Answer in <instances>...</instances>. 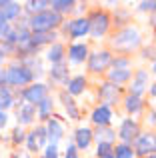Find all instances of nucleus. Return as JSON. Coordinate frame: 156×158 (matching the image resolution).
<instances>
[{
  "label": "nucleus",
  "instance_id": "a878e982",
  "mask_svg": "<svg viewBox=\"0 0 156 158\" xmlns=\"http://www.w3.org/2000/svg\"><path fill=\"white\" fill-rule=\"evenodd\" d=\"M12 104H14V96H12L10 88H8V86H2V88H0V110L6 112V108H10Z\"/></svg>",
  "mask_w": 156,
  "mask_h": 158
},
{
  "label": "nucleus",
  "instance_id": "1a4fd4ad",
  "mask_svg": "<svg viewBox=\"0 0 156 158\" xmlns=\"http://www.w3.org/2000/svg\"><path fill=\"white\" fill-rule=\"evenodd\" d=\"M64 30H66L72 38H80V36L88 34V30H90L88 18H76V20H72V22L64 24Z\"/></svg>",
  "mask_w": 156,
  "mask_h": 158
},
{
  "label": "nucleus",
  "instance_id": "cd10ccee",
  "mask_svg": "<svg viewBox=\"0 0 156 158\" xmlns=\"http://www.w3.org/2000/svg\"><path fill=\"white\" fill-rule=\"evenodd\" d=\"M130 70H110V74H108V82H112V84H120V82H126L130 78Z\"/></svg>",
  "mask_w": 156,
  "mask_h": 158
},
{
  "label": "nucleus",
  "instance_id": "f704fd0d",
  "mask_svg": "<svg viewBox=\"0 0 156 158\" xmlns=\"http://www.w3.org/2000/svg\"><path fill=\"white\" fill-rule=\"evenodd\" d=\"M138 10H142V12H156V0L140 2V4H138Z\"/></svg>",
  "mask_w": 156,
  "mask_h": 158
},
{
  "label": "nucleus",
  "instance_id": "5701e85b",
  "mask_svg": "<svg viewBox=\"0 0 156 158\" xmlns=\"http://www.w3.org/2000/svg\"><path fill=\"white\" fill-rule=\"evenodd\" d=\"M124 108L128 114H138L142 110V98L140 96H134V94H128L124 100Z\"/></svg>",
  "mask_w": 156,
  "mask_h": 158
},
{
  "label": "nucleus",
  "instance_id": "a19ab883",
  "mask_svg": "<svg viewBox=\"0 0 156 158\" xmlns=\"http://www.w3.org/2000/svg\"><path fill=\"white\" fill-rule=\"evenodd\" d=\"M6 86V70H0V88Z\"/></svg>",
  "mask_w": 156,
  "mask_h": 158
},
{
  "label": "nucleus",
  "instance_id": "aec40b11",
  "mask_svg": "<svg viewBox=\"0 0 156 158\" xmlns=\"http://www.w3.org/2000/svg\"><path fill=\"white\" fill-rule=\"evenodd\" d=\"M50 78H52V80H56V82H66V84H68V66L64 64V62L52 64Z\"/></svg>",
  "mask_w": 156,
  "mask_h": 158
},
{
  "label": "nucleus",
  "instance_id": "412c9836",
  "mask_svg": "<svg viewBox=\"0 0 156 158\" xmlns=\"http://www.w3.org/2000/svg\"><path fill=\"white\" fill-rule=\"evenodd\" d=\"M54 38H56V34H54V32H32V36H30V42H32V46L40 48L42 44H48V42H52Z\"/></svg>",
  "mask_w": 156,
  "mask_h": 158
},
{
  "label": "nucleus",
  "instance_id": "b1692460",
  "mask_svg": "<svg viewBox=\"0 0 156 158\" xmlns=\"http://www.w3.org/2000/svg\"><path fill=\"white\" fill-rule=\"evenodd\" d=\"M50 6H52V12H56V14H66L76 6V2L74 0H52Z\"/></svg>",
  "mask_w": 156,
  "mask_h": 158
},
{
  "label": "nucleus",
  "instance_id": "09e8293b",
  "mask_svg": "<svg viewBox=\"0 0 156 158\" xmlns=\"http://www.w3.org/2000/svg\"><path fill=\"white\" fill-rule=\"evenodd\" d=\"M152 70H154V72H156V62H154V68H152Z\"/></svg>",
  "mask_w": 156,
  "mask_h": 158
},
{
  "label": "nucleus",
  "instance_id": "2eb2a0df",
  "mask_svg": "<svg viewBox=\"0 0 156 158\" xmlns=\"http://www.w3.org/2000/svg\"><path fill=\"white\" fill-rule=\"evenodd\" d=\"M34 116H36V106L22 102V104L18 106V126H22V124H30L32 120H34Z\"/></svg>",
  "mask_w": 156,
  "mask_h": 158
},
{
  "label": "nucleus",
  "instance_id": "e433bc0d",
  "mask_svg": "<svg viewBox=\"0 0 156 158\" xmlns=\"http://www.w3.org/2000/svg\"><path fill=\"white\" fill-rule=\"evenodd\" d=\"M34 132H36V138H38V144L42 146V144L46 142V138H48V136H46V128H44V126H38Z\"/></svg>",
  "mask_w": 156,
  "mask_h": 158
},
{
  "label": "nucleus",
  "instance_id": "4c0bfd02",
  "mask_svg": "<svg viewBox=\"0 0 156 158\" xmlns=\"http://www.w3.org/2000/svg\"><path fill=\"white\" fill-rule=\"evenodd\" d=\"M44 158H58V148L52 146V144H48L46 152H44Z\"/></svg>",
  "mask_w": 156,
  "mask_h": 158
},
{
  "label": "nucleus",
  "instance_id": "20e7f679",
  "mask_svg": "<svg viewBox=\"0 0 156 158\" xmlns=\"http://www.w3.org/2000/svg\"><path fill=\"white\" fill-rule=\"evenodd\" d=\"M88 26H90V34L94 36V38H100V36H104L106 32H108V26H110V16L106 14V12H100L96 10L92 16L88 18Z\"/></svg>",
  "mask_w": 156,
  "mask_h": 158
},
{
  "label": "nucleus",
  "instance_id": "7ed1b4c3",
  "mask_svg": "<svg viewBox=\"0 0 156 158\" xmlns=\"http://www.w3.org/2000/svg\"><path fill=\"white\" fill-rule=\"evenodd\" d=\"M34 74L22 64H14L10 68H6V86H24L28 82H32Z\"/></svg>",
  "mask_w": 156,
  "mask_h": 158
},
{
  "label": "nucleus",
  "instance_id": "423d86ee",
  "mask_svg": "<svg viewBox=\"0 0 156 158\" xmlns=\"http://www.w3.org/2000/svg\"><path fill=\"white\" fill-rule=\"evenodd\" d=\"M134 154L138 156H148L156 154V134L148 132V134H140L134 142Z\"/></svg>",
  "mask_w": 156,
  "mask_h": 158
},
{
  "label": "nucleus",
  "instance_id": "f8f14e48",
  "mask_svg": "<svg viewBox=\"0 0 156 158\" xmlns=\"http://www.w3.org/2000/svg\"><path fill=\"white\" fill-rule=\"evenodd\" d=\"M110 120H112V112H110V106L100 104L98 108H94L92 112V122L96 126H108Z\"/></svg>",
  "mask_w": 156,
  "mask_h": 158
},
{
  "label": "nucleus",
  "instance_id": "6e6552de",
  "mask_svg": "<svg viewBox=\"0 0 156 158\" xmlns=\"http://www.w3.org/2000/svg\"><path fill=\"white\" fill-rule=\"evenodd\" d=\"M118 136L122 138V142H124V144H128V146H130V142H136V138L140 136V130H138V124L134 122L132 118H126L124 122L120 124V130H118Z\"/></svg>",
  "mask_w": 156,
  "mask_h": 158
},
{
  "label": "nucleus",
  "instance_id": "58836bf2",
  "mask_svg": "<svg viewBox=\"0 0 156 158\" xmlns=\"http://www.w3.org/2000/svg\"><path fill=\"white\" fill-rule=\"evenodd\" d=\"M64 158H78V152H76V146H74V144H68L66 156H64Z\"/></svg>",
  "mask_w": 156,
  "mask_h": 158
},
{
  "label": "nucleus",
  "instance_id": "c756f323",
  "mask_svg": "<svg viewBox=\"0 0 156 158\" xmlns=\"http://www.w3.org/2000/svg\"><path fill=\"white\" fill-rule=\"evenodd\" d=\"M50 112H52V100H50V98H44V100L42 102H40V104H38V116H40V118H42V120H48V116H50Z\"/></svg>",
  "mask_w": 156,
  "mask_h": 158
},
{
  "label": "nucleus",
  "instance_id": "2f4dec72",
  "mask_svg": "<svg viewBox=\"0 0 156 158\" xmlns=\"http://www.w3.org/2000/svg\"><path fill=\"white\" fill-rule=\"evenodd\" d=\"M112 70H128L130 68V60L126 56H122V58H114L112 62Z\"/></svg>",
  "mask_w": 156,
  "mask_h": 158
},
{
  "label": "nucleus",
  "instance_id": "0eeeda50",
  "mask_svg": "<svg viewBox=\"0 0 156 158\" xmlns=\"http://www.w3.org/2000/svg\"><path fill=\"white\" fill-rule=\"evenodd\" d=\"M46 92H48V88L44 84H32V86H28V88H24L22 92H20V96L26 100V104L38 106L40 102L46 98Z\"/></svg>",
  "mask_w": 156,
  "mask_h": 158
},
{
  "label": "nucleus",
  "instance_id": "bb28decb",
  "mask_svg": "<svg viewBox=\"0 0 156 158\" xmlns=\"http://www.w3.org/2000/svg\"><path fill=\"white\" fill-rule=\"evenodd\" d=\"M48 6H50V2H46V0H36V2L30 0V2H26V12H30V16H34L48 10Z\"/></svg>",
  "mask_w": 156,
  "mask_h": 158
},
{
  "label": "nucleus",
  "instance_id": "de8ad7c7",
  "mask_svg": "<svg viewBox=\"0 0 156 158\" xmlns=\"http://www.w3.org/2000/svg\"><path fill=\"white\" fill-rule=\"evenodd\" d=\"M146 158H156V154H148V156H146Z\"/></svg>",
  "mask_w": 156,
  "mask_h": 158
},
{
  "label": "nucleus",
  "instance_id": "49530a36",
  "mask_svg": "<svg viewBox=\"0 0 156 158\" xmlns=\"http://www.w3.org/2000/svg\"><path fill=\"white\" fill-rule=\"evenodd\" d=\"M2 62H4V54L0 52V64H2Z\"/></svg>",
  "mask_w": 156,
  "mask_h": 158
},
{
  "label": "nucleus",
  "instance_id": "ddd939ff",
  "mask_svg": "<svg viewBox=\"0 0 156 158\" xmlns=\"http://www.w3.org/2000/svg\"><path fill=\"white\" fill-rule=\"evenodd\" d=\"M146 86H148V72H146V70H138L134 80H132V86H130V94L140 96L146 90Z\"/></svg>",
  "mask_w": 156,
  "mask_h": 158
},
{
  "label": "nucleus",
  "instance_id": "473e14b6",
  "mask_svg": "<svg viewBox=\"0 0 156 158\" xmlns=\"http://www.w3.org/2000/svg\"><path fill=\"white\" fill-rule=\"evenodd\" d=\"M26 138H28V150H30V152H36V150L40 148V144H38V138H36V132L32 130L30 134L26 136Z\"/></svg>",
  "mask_w": 156,
  "mask_h": 158
},
{
  "label": "nucleus",
  "instance_id": "f257e3e1",
  "mask_svg": "<svg viewBox=\"0 0 156 158\" xmlns=\"http://www.w3.org/2000/svg\"><path fill=\"white\" fill-rule=\"evenodd\" d=\"M60 22H62L60 14H56L48 8L40 14L30 16L28 18V28H30V32H52L56 26H60Z\"/></svg>",
  "mask_w": 156,
  "mask_h": 158
},
{
  "label": "nucleus",
  "instance_id": "ea45409f",
  "mask_svg": "<svg viewBox=\"0 0 156 158\" xmlns=\"http://www.w3.org/2000/svg\"><path fill=\"white\" fill-rule=\"evenodd\" d=\"M6 124H8V114L0 110V128H2V126H6Z\"/></svg>",
  "mask_w": 156,
  "mask_h": 158
},
{
  "label": "nucleus",
  "instance_id": "37998d69",
  "mask_svg": "<svg viewBox=\"0 0 156 158\" xmlns=\"http://www.w3.org/2000/svg\"><path fill=\"white\" fill-rule=\"evenodd\" d=\"M150 122L156 124V112H150Z\"/></svg>",
  "mask_w": 156,
  "mask_h": 158
},
{
  "label": "nucleus",
  "instance_id": "c9c22d12",
  "mask_svg": "<svg viewBox=\"0 0 156 158\" xmlns=\"http://www.w3.org/2000/svg\"><path fill=\"white\" fill-rule=\"evenodd\" d=\"M10 30H12V28H10V24H8L4 18H0V40H4V38H6V34H8Z\"/></svg>",
  "mask_w": 156,
  "mask_h": 158
},
{
  "label": "nucleus",
  "instance_id": "a211bd4d",
  "mask_svg": "<svg viewBox=\"0 0 156 158\" xmlns=\"http://www.w3.org/2000/svg\"><path fill=\"white\" fill-rule=\"evenodd\" d=\"M68 58H70L72 62H84L86 58H88V46L86 44H72L70 50H68Z\"/></svg>",
  "mask_w": 156,
  "mask_h": 158
},
{
  "label": "nucleus",
  "instance_id": "39448f33",
  "mask_svg": "<svg viewBox=\"0 0 156 158\" xmlns=\"http://www.w3.org/2000/svg\"><path fill=\"white\" fill-rule=\"evenodd\" d=\"M112 62L108 50H96L92 54H88V70L90 72H104Z\"/></svg>",
  "mask_w": 156,
  "mask_h": 158
},
{
  "label": "nucleus",
  "instance_id": "dca6fc26",
  "mask_svg": "<svg viewBox=\"0 0 156 158\" xmlns=\"http://www.w3.org/2000/svg\"><path fill=\"white\" fill-rule=\"evenodd\" d=\"M74 146L80 148V150H84V148L90 146V142H92V130L90 128H78V130L74 132Z\"/></svg>",
  "mask_w": 156,
  "mask_h": 158
},
{
  "label": "nucleus",
  "instance_id": "f3484780",
  "mask_svg": "<svg viewBox=\"0 0 156 158\" xmlns=\"http://www.w3.org/2000/svg\"><path fill=\"white\" fill-rule=\"evenodd\" d=\"M92 138H96L98 144H112V140L116 138V132L110 126H98V130L92 132Z\"/></svg>",
  "mask_w": 156,
  "mask_h": 158
},
{
  "label": "nucleus",
  "instance_id": "393cba45",
  "mask_svg": "<svg viewBox=\"0 0 156 158\" xmlns=\"http://www.w3.org/2000/svg\"><path fill=\"white\" fill-rule=\"evenodd\" d=\"M46 58L52 62V64H58V62H62V58H64V46L62 44H52L50 48H48V54H46Z\"/></svg>",
  "mask_w": 156,
  "mask_h": 158
},
{
  "label": "nucleus",
  "instance_id": "79ce46f5",
  "mask_svg": "<svg viewBox=\"0 0 156 158\" xmlns=\"http://www.w3.org/2000/svg\"><path fill=\"white\" fill-rule=\"evenodd\" d=\"M14 158H30V156H28L26 152H16V154H14Z\"/></svg>",
  "mask_w": 156,
  "mask_h": 158
},
{
  "label": "nucleus",
  "instance_id": "c03bdc74",
  "mask_svg": "<svg viewBox=\"0 0 156 158\" xmlns=\"http://www.w3.org/2000/svg\"><path fill=\"white\" fill-rule=\"evenodd\" d=\"M150 94H152V96H156V84L150 86Z\"/></svg>",
  "mask_w": 156,
  "mask_h": 158
},
{
  "label": "nucleus",
  "instance_id": "4468645a",
  "mask_svg": "<svg viewBox=\"0 0 156 158\" xmlns=\"http://www.w3.org/2000/svg\"><path fill=\"white\" fill-rule=\"evenodd\" d=\"M46 136H48V140H50L52 146H56V144H58V140L62 138V124H60L56 118H48Z\"/></svg>",
  "mask_w": 156,
  "mask_h": 158
},
{
  "label": "nucleus",
  "instance_id": "9b49d317",
  "mask_svg": "<svg viewBox=\"0 0 156 158\" xmlns=\"http://www.w3.org/2000/svg\"><path fill=\"white\" fill-rule=\"evenodd\" d=\"M22 12V6H20L18 2H12V0H0V18H4L8 22V20L12 18H18V14Z\"/></svg>",
  "mask_w": 156,
  "mask_h": 158
},
{
  "label": "nucleus",
  "instance_id": "a18cd8bd",
  "mask_svg": "<svg viewBox=\"0 0 156 158\" xmlns=\"http://www.w3.org/2000/svg\"><path fill=\"white\" fill-rule=\"evenodd\" d=\"M152 26H156V12H154V16H152Z\"/></svg>",
  "mask_w": 156,
  "mask_h": 158
},
{
  "label": "nucleus",
  "instance_id": "7c9ffc66",
  "mask_svg": "<svg viewBox=\"0 0 156 158\" xmlns=\"http://www.w3.org/2000/svg\"><path fill=\"white\" fill-rule=\"evenodd\" d=\"M96 154L98 158H114V146L112 144H98Z\"/></svg>",
  "mask_w": 156,
  "mask_h": 158
},
{
  "label": "nucleus",
  "instance_id": "9d476101",
  "mask_svg": "<svg viewBox=\"0 0 156 158\" xmlns=\"http://www.w3.org/2000/svg\"><path fill=\"white\" fill-rule=\"evenodd\" d=\"M100 100L104 102V106H110L116 102L118 94H120V88H118L116 84H112V82H104V84L100 86Z\"/></svg>",
  "mask_w": 156,
  "mask_h": 158
},
{
  "label": "nucleus",
  "instance_id": "72a5a7b5",
  "mask_svg": "<svg viewBox=\"0 0 156 158\" xmlns=\"http://www.w3.org/2000/svg\"><path fill=\"white\" fill-rule=\"evenodd\" d=\"M24 138H26V134H24L22 126H16L14 132H12V142H14V144H22Z\"/></svg>",
  "mask_w": 156,
  "mask_h": 158
},
{
  "label": "nucleus",
  "instance_id": "f03ea898",
  "mask_svg": "<svg viewBox=\"0 0 156 158\" xmlns=\"http://www.w3.org/2000/svg\"><path fill=\"white\" fill-rule=\"evenodd\" d=\"M112 46L120 52H130V50L140 46V34H138L136 28L126 26V28H122L120 32H116V36H114V40H112Z\"/></svg>",
  "mask_w": 156,
  "mask_h": 158
},
{
  "label": "nucleus",
  "instance_id": "c85d7f7f",
  "mask_svg": "<svg viewBox=\"0 0 156 158\" xmlns=\"http://www.w3.org/2000/svg\"><path fill=\"white\" fill-rule=\"evenodd\" d=\"M132 146H128V144H118L116 148H114V158H134Z\"/></svg>",
  "mask_w": 156,
  "mask_h": 158
},
{
  "label": "nucleus",
  "instance_id": "6ab92c4d",
  "mask_svg": "<svg viewBox=\"0 0 156 158\" xmlns=\"http://www.w3.org/2000/svg\"><path fill=\"white\" fill-rule=\"evenodd\" d=\"M60 100H62V104H64V108H66V112H68V116H70L72 120H80V112H78V108H76L74 98L68 96V92H60Z\"/></svg>",
  "mask_w": 156,
  "mask_h": 158
},
{
  "label": "nucleus",
  "instance_id": "4be33fe9",
  "mask_svg": "<svg viewBox=\"0 0 156 158\" xmlns=\"http://www.w3.org/2000/svg\"><path fill=\"white\" fill-rule=\"evenodd\" d=\"M86 88V78L84 76H74L68 80V94L70 96H76V94H82Z\"/></svg>",
  "mask_w": 156,
  "mask_h": 158
}]
</instances>
